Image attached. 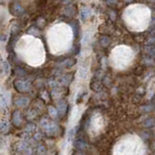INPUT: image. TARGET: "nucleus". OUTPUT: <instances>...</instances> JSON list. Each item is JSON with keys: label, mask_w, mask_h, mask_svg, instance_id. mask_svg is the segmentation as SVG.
Listing matches in <instances>:
<instances>
[{"label": "nucleus", "mask_w": 155, "mask_h": 155, "mask_svg": "<svg viewBox=\"0 0 155 155\" xmlns=\"http://www.w3.org/2000/svg\"><path fill=\"white\" fill-rule=\"evenodd\" d=\"M33 138H34L37 142L42 141V139H43V138H42V134H41V133H36V134L34 135V137H33Z\"/></svg>", "instance_id": "12"}, {"label": "nucleus", "mask_w": 155, "mask_h": 155, "mask_svg": "<svg viewBox=\"0 0 155 155\" xmlns=\"http://www.w3.org/2000/svg\"><path fill=\"white\" fill-rule=\"evenodd\" d=\"M47 40L51 53H63L71 46L70 44L72 41V32L65 24L53 25L48 31Z\"/></svg>", "instance_id": "2"}, {"label": "nucleus", "mask_w": 155, "mask_h": 155, "mask_svg": "<svg viewBox=\"0 0 155 155\" xmlns=\"http://www.w3.org/2000/svg\"><path fill=\"white\" fill-rule=\"evenodd\" d=\"M73 136H74V130H70V132H69V137H68V139L70 140V141H71V140L73 139Z\"/></svg>", "instance_id": "14"}, {"label": "nucleus", "mask_w": 155, "mask_h": 155, "mask_svg": "<svg viewBox=\"0 0 155 155\" xmlns=\"http://www.w3.org/2000/svg\"><path fill=\"white\" fill-rule=\"evenodd\" d=\"M155 126V118L154 117H148L143 120V127L145 128V129H149V128H152Z\"/></svg>", "instance_id": "6"}, {"label": "nucleus", "mask_w": 155, "mask_h": 155, "mask_svg": "<svg viewBox=\"0 0 155 155\" xmlns=\"http://www.w3.org/2000/svg\"><path fill=\"white\" fill-rule=\"evenodd\" d=\"M45 130H46V133L48 136H50V137H54V136H56L58 133V127H57V125L51 123V124L48 125L45 128Z\"/></svg>", "instance_id": "4"}, {"label": "nucleus", "mask_w": 155, "mask_h": 155, "mask_svg": "<svg viewBox=\"0 0 155 155\" xmlns=\"http://www.w3.org/2000/svg\"><path fill=\"white\" fill-rule=\"evenodd\" d=\"M8 131V125L4 122H0V133H3L5 134Z\"/></svg>", "instance_id": "11"}, {"label": "nucleus", "mask_w": 155, "mask_h": 155, "mask_svg": "<svg viewBox=\"0 0 155 155\" xmlns=\"http://www.w3.org/2000/svg\"><path fill=\"white\" fill-rule=\"evenodd\" d=\"M74 146L76 147L77 150L79 151H84L87 149V143L83 138H78L75 143H74Z\"/></svg>", "instance_id": "3"}, {"label": "nucleus", "mask_w": 155, "mask_h": 155, "mask_svg": "<svg viewBox=\"0 0 155 155\" xmlns=\"http://www.w3.org/2000/svg\"><path fill=\"white\" fill-rule=\"evenodd\" d=\"M13 123H14L15 125H16V126H18V127L21 126V124H23V119L20 118V113H18V116H14Z\"/></svg>", "instance_id": "9"}, {"label": "nucleus", "mask_w": 155, "mask_h": 155, "mask_svg": "<svg viewBox=\"0 0 155 155\" xmlns=\"http://www.w3.org/2000/svg\"><path fill=\"white\" fill-rule=\"evenodd\" d=\"M16 53L21 61L30 66H40L44 63L46 57L43 43L33 36H23L17 42Z\"/></svg>", "instance_id": "1"}, {"label": "nucleus", "mask_w": 155, "mask_h": 155, "mask_svg": "<svg viewBox=\"0 0 155 155\" xmlns=\"http://www.w3.org/2000/svg\"><path fill=\"white\" fill-rule=\"evenodd\" d=\"M50 114H51V116H56V114H57L56 110H55L53 108H50Z\"/></svg>", "instance_id": "13"}, {"label": "nucleus", "mask_w": 155, "mask_h": 155, "mask_svg": "<svg viewBox=\"0 0 155 155\" xmlns=\"http://www.w3.org/2000/svg\"><path fill=\"white\" fill-rule=\"evenodd\" d=\"M35 131V126H34V124H28L26 127H25V131L24 133H26V134L28 136H30L32 135L33 133H34Z\"/></svg>", "instance_id": "10"}, {"label": "nucleus", "mask_w": 155, "mask_h": 155, "mask_svg": "<svg viewBox=\"0 0 155 155\" xmlns=\"http://www.w3.org/2000/svg\"><path fill=\"white\" fill-rule=\"evenodd\" d=\"M16 155H23V153H20V152H17Z\"/></svg>", "instance_id": "15"}, {"label": "nucleus", "mask_w": 155, "mask_h": 155, "mask_svg": "<svg viewBox=\"0 0 155 155\" xmlns=\"http://www.w3.org/2000/svg\"><path fill=\"white\" fill-rule=\"evenodd\" d=\"M35 149H36L37 155H46L47 153V148L44 145H38Z\"/></svg>", "instance_id": "8"}, {"label": "nucleus", "mask_w": 155, "mask_h": 155, "mask_svg": "<svg viewBox=\"0 0 155 155\" xmlns=\"http://www.w3.org/2000/svg\"><path fill=\"white\" fill-rule=\"evenodd\" d=\"M139 135L143 141H149L151 139V133L148 131H141L139 133Z\"/></svg>", "instance_id": "7"}, {"label": "nucleus", "mask_w": 155, "mask_h": 155, "mask_svg": "<svg viewBox=\"0 0 155 155\" xmlns=\"http://www.w3.org/2000/svg\"><path fill=\"white\" fill-rule=\"evenodd\" d=\"M29 146L28 143L25 142V141H20L16 143V146H15V148H16V152H20L23 153L24 152L25 150L27 149V147Z\"/></svg>", "instance_id": "5"}]
</instances>
